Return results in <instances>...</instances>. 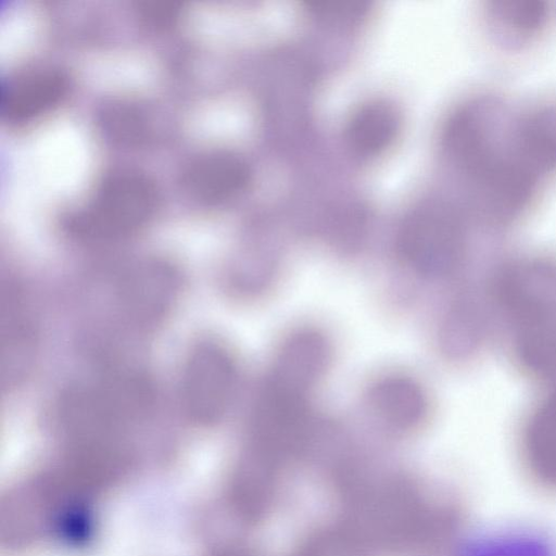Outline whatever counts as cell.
<instances>
[{"label":"cell","instance_id":"6da1fadb","mask_svg":"<svg viewBox=\"0 0 556 556\" xmlns=\"http://www.w3.org/2000/svg\"><path fill=\"white\" fill-rule=\"evenodd\" d=\"M440 139L462 185L465 211L484 227L519 223L551 182L526 135L519 105L498 94L482 92L458 104Z\"/></svg>","mask_w":556,"mask_h":556},{"label":"cell","instance_id":"7a4b0ae2","mask_svg":"<svg viewBox=\"0 0 556 556\" xmlns=\"http://www.w3.org/2000/svg\"><path fill=\"white\" fill-rule=\"evenodd\" d=\"M470 219L464 208L451 202L422 203L403 219L396 236L397 253L419 276L448 277L466 260Z\"/></svg>","mask_w":556,"mask_h":556},{"label":"cell","instance_id":"3957f363","mask_svg":"<svg viewBox=\"0 0 556 556\" xmlns=\"http://www.w3.org/2000/svg\"><path fill=\"white\" fill-rule=\"evenodd\" d=\"M491 295L514 331L556 319V260L529 255L510 261L495 275Z\"/></svg>","mask_w":556,"mask_h":556},{"label":"cell","instance_id":"277c9868","mask_svg":"<svg viewBox=\"0 0 556 556\" xmlns=\"http://www.w3.org/2000/svg\"><path fill=\"white\" fill-rule=\"evenodd\" d=\"M237 371L232 357L213 342L199 344L182 372V403L195 422L210 425L227 412L235 394Z\"/></svg>","mask_w":556,"mask_h":556},{"label":"cell","instance_id":"5b68a950","mask_svg":"<svg viewBox=\"0 0 556 556\" xmlns=\"http://www.w3.org/2000/svg\"><path fill=\"white\" fill-rule=\"evenodd\" d=\"M330 358L325 336L302 329L289 336L279 348L266 380L289 391L307 395L321 378Z\"/></svg>","mask_w":556,"mask_h":556},{"label":"cell","instance_id":"8992f818","mask_svg":"<svg viewBox=\"0 0 556 556\" xmlns=\"http://www.w3.org/2000/svg\"><path fill=\"white\" fill-rule=\"evenodd\" d=\"M552 8L541 0H488L482 5L483 26L491 39L508 50L535 43L546 33Z\"/></svg>","mask_w":556,"mask_h":556},{"label":"cell","instance_id":"52a82bcc","mask_svg":"<svg viewBox=\"0 0 556 556\" xmlns=\"http://www.w3.org/2000/svg\"><path fill=\"white\" fill-rule=\"evenodd\" d=\"M402 127L397 109L386 100H369L353 110L345 124L349 148L363 157H375L392 147Z\"/></svg>","mask_w":556,"mask_h":556},{"label":"cell","instance_id":"ba28073f","mask_svg":"<svg viewBox=\"0 0 556 556\" xmlns=\"http://www.w3.org/2000/svg\"><path fill=\"white\" fill-rule=\"evenodd\" d=\"M374 412L388 425L410 429L427 415L428 402L422 388L404 376H387L379 379L369 391Z\"/></svg>","mask_w":556,"mask_h":556},{"label":"cell","instance_id":"9c48e42d","mask_svg":"<svg viewBox=\"0 0 556 556\" xmlns=\"http://www.w3.org/2000/svg\"><path fill=\"white\" fill-rule=\"evenodd\" d=\"M150 193L147 186L129 179L117 180L109 189L89 230L98 235H116L132 229L148 215Z\"/></svg>","mask_w":556,"mask_h":556},{"label":"cell","instance_id":"30bf717a","mask_svg":"<svg viewBox=\"0 0 556 556\" xmlns=\"http://www.w3.org/2000/svg\"><path fill=\"white\" fill-rule=\"evenodd\" d=\"M522 443L532 470L542 479L556 482V389L530 413Z\"/></svg>","mask_w":556,"mask_h":556},{"label":"cell","instance_id":"8fae6325","mask_svg":"<svg viewBox=\"0 0 556 556\" xmlns=\"http://www.w3.org/2000/svg\"><path fill=\"white\" fill-rule=\"evenodd\" d=\"M520 367L541 379H556V319L514 331Z\"/></svg>","mask_w":556,"mask_h":556},{"label":"cell","instance_id":"7c38bea8","mask_svg":"<svg viewBox=\"0 0 556 556\" xmlns=\"http://www.w3.org/2000/svg\"><path fill=\"white\" fill-rule=\"evenodd\" d=\"M192 182L206 198L224 200L241 192L250 180L248 164L231 153H220L197 168Z\"/></svg>","mask_w":556,"mask_h":556},{"label":"cell","instance_id":"4fadbf2b","mask_svg":"<svg viewBox=\"0 0 556 556\" xmlns=\"http://www.w3.org/2000/svg\"><path fill=\"white\" fill-rule=\"evenodd\" d=\"M62 86L60 77L51 73L31 76V79L22 83L21 88L10 93L7 102L9 110L18 115L34 113L53 101Z\"/></svg>","mask_w":556,"mask_h":556},{"label":"cell","instance_id":"5bb4252c","mask_svg":"<svg viewBox=\"0 0 556 556\" xmlns=\"http://www.w3.org/2000/svg\"><path fill=\"white\" fill-rule=\"evenodd\" d=\"M465 556H555L553 551L536 538L504 535L477 543Z\"/></svg>","mask_w":556,"mask_h":556},{"label":"cell","instance_id":"9a60e30c","mask_svg":"<svg viewBox=\"0 0 556 556\" xmlns=\"http://www.w3.org/2000/svg\"><path fill=\"white\" fill-rule=\"evenodd\" d=\"M314 555H315V556H317V554H316V553H314Z\"/></svg>","mask_w":556,"mask_h":556}]
</instances>
